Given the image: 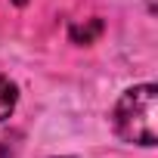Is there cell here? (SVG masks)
I'll list each match as a JSON object with an SVG mask.
<instances>
[{"label":"cell","mask_w":158,"mask_h":158,"mask_svg":"<svg viewBox=\"0 0 158 158\" xmlns=\"http://www.w3.org/2000/svg\"><path fill=\"white\" fill-rule=\"evenodd\" d=\"M115 130L121 139L136 146H155L158 143V90L155 84L130 87L118 106H115Z\"/></svg>","instance_id":"6da1fadb"},{"label":"cell","mask_w":158,"mask_h":158,"mask_svg":"<svg viewBox=\"0 0 158 158\" xmlns=\"http://www.w3.org/2000/svg\"><path fill=\"white\" fill-rule=\"evenodd\" d=\"M16 102H19V87L10 81V77L0 74V121H6V118L13 115Z\"/></svg>","instance_id":"7a4b0ae2"},{"label":"cell","mask_w":158,"mask_h":158,"mask_svg":"<svg viewBox=\"0 0 158 158\" xmlns=\"http://www.w3.org/2000/svg\"><path fill=\"white\" fill-rule=\"evenodd\" d=\"M149 6H155V0H149Z\"/></svg>","instance_id":"3957f363"},{"label":"cell","mask_w":158,"mask_h":158,"mask_svg":"<svg viewBox=\"0 0 158 158\" xmlns=\"http://www.w3.org/2000/svg\"><path fill=\"white\" fill-rule=\"evenodd\" d=\"M16 3H25V0H16Z\"/></svg>","instance_id":"277c9868"}]
</instances>
